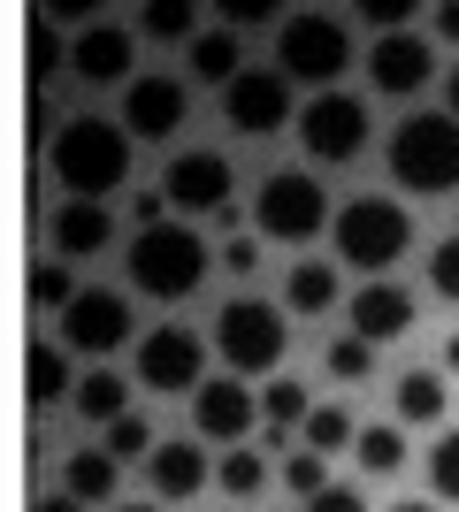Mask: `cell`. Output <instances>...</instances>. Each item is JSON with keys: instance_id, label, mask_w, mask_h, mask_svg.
<instances>
[{"instance_id": "cell-1", "label": "cell", "mask_w": 459, "mask_h": 512, "mask_svg": "<svg viewBox=\"0 0 459 512\" xmlns=\"http://www.w3.org/2000/svg\"><path fill=\"white\" fill-rule=\"evenodd\" d=\"M46 161H54V184L69 199H108V192L131 184V130L108 123V115H69L54 130Z\"/></svg>"}, {"instance_id": "cell-2", "label": "cell", "mask_w": 459, "mask_h": 512, "mask_svg": "<svg viewBox=\"0 0 459 512\" xmlns=\"http://www.w3.org/2000/svg\"><path fill=\"white\" fill-rule=\"evenodd\" d=\"M123 268H131V283L146 291V299L176 306V299H192L199 283H207V237H199L192 222L138 230V237H131V253H123Z\"/></svg>"}, {"instance_id": "cell-3", "label": "cell", "mask_w": 459, "mask_h": 512, "mask_svg": "<svg viewBox=\"0 0 459 512\" xmlns=\"http://www.w3.org/2000/svg\"><path fill=\"white\" fill-rule=\"evenodd\" d=\"M391 176L406 184L414 199H437L459 192V115H406L391 130Z\"/></svg>"}, {"instance_id": "cell-4", "label": "cell", "mask_w": 459, "mask_h": 512, "mask_svg": "<svg viewBox=\"0 0 459 512\" xmlns=\"http://www.w3.org/2000/svg\"><path fill=\"white\" fill-rule=\"evenodd\" d=\"M337 253L352 260V268H398L406 260V245H414V214L398 207V199H383V192H360V199H345L337 207Z\"/></svg>"}, {"instance_id": "cell-5", "label": "cell", "mask_w": 459, "mask_h": 512, "mask_svg": "<svg viewBox=\"0 0 459 512\" xmlns=\"http://www.w3.org/2000/svg\"><path fill=\"white\" fill-rule=\"evenodd\" d=\"M352 62V31L345 16H329V8H291L276 23V69L299 77V85H337Z\"/></svg>"}, {"instance_id": "cell-6", "label": "cell", "mask_w": 459, "mask_h": 512, "mask_svg": "<svg viewBox=\"0 0 459 512\" xmlns=\"http://www.w3.org/2000/svg\"><path fill=\"white\" fill-rule=\"evenodd\" d=\"M215 352L230 360V375H276L291 352V321L284 306H268V299H230L215 314Z\"/></svg>"}, {"instance_id": "cell-7", "label": "cell", "mask_w": 459, "mask_h": 512, "mask_svg": "<svg viewBox=\"0 0 459 512\" xmlns=\"http://www.w3.org/2000/svg\"><path fill=\"white\" fill-rule=\"evenodd\" d=\"M253 222H261L268 245H299V237H314L322 222H337V207H329V192L306 169H276L261 184V199H253Z\"/></svg>"}, {"instance_id": "cell-8", "label": "cell", "mask_w": 459, "mask_h": 512, "mask_svg": "<svg viewBox=\"0 0 459 512\" xmlns=\"http://www.w3.org/2000/svg\"><path fill=\"white\" fill-rule=\"evenodd\" d=\"M299 146L322 161V169H345L352 153L368 146V107L352 100V92H314L299 107Z\"/></svg>"}, {"instance_id": "cell-9", "label": "cell", "mask_w": 459, "mask_h": 512, "mask_svg": "<svg viewBox=\"0 0 459 512\" xmlns=\"http://www.w3.org/2000/svg\"><path fill=\"white\" fill-rule=\"evenodd\" d=\"M138 383L161 390V398H176V390H192V398H199V383H207V337L161 321L153 337H138Z\"/></svg>"}, {"instance_id": "cell-10", "label": "cell", "mask_w": 459, "mask_h": 512, "mask_svg": "<svg viewBox=\"0 0 459 512\" xmlns=\"http://www.w3.org/2000/svg\"><path fill=\"white\" fill-rule=\"evenodd\" d=\"M69 69H77V85H92V92H108V85L131 92L138 85V31H131V23H115V16L92 23V31H77Z\"/></svg>"}, {"instance_id": "cell-11", "label": "cell", "mask_w": 459, "mask_h": 512, "mask_svg": "<svg viewBox=\"0 0 459 512\" xmlns=\"http://www.w3.org/2000/svg\"><path fill=\"white\" fill-rule=\"evenodd\" d=\"M222 115H230L238 138H276L291 123V77L284 69H245L238 85L222 92Z\"/></svg>"}, {"instance_id": "cell-12", "label": "cell", "mask_w": 459, "mask_h": 512, "mask_svg": "<svg viewBox=\"0 0 459 512\" xmlns=\"http://www.w3.org/2000/svg\"><path fill=\"white\" fill-rule=\"evenodd\" d=\"M230 184H238V176H230V153H176L169 161V184H161V192H169V207L176 214H222L230 207Z\"/></svg>"}, {"instance_id": "cell-13", "label": "cell", "mask_w": 459, "mask_h": 512, "mask_svg": "<svg viewBox=\"0 0 459 512\" xmlns=\"http://www.w3.org/2000/svg\"><path fill=\"white\" fill-rule=\"evenodd\" d=\"M62 344L108 360L115 344H131V299H115V291H77V306L62 314Z\"/></svg>"}, {"instance_id": "cell-14", "label": "cell", "mask_w": 459, "mask_h": 512, "mask_svg": "<svg viewBox=\"0 0 459 512\" xmlns=\"http://www.w3.org/2000/svg\"><path fill=\"white\" fill-rule=\"evenodd\" d=\"M429 77H437V54H429V39H421V31H398V39H375V46H368V85H375V92L414 100Z\"/></svg>"}, {"instance_id": "cell-15", "label": "cell", "mask_w": 459, "mask_h": 512, "mask_svg": "<svg viewBox=\"0 0 459 512\" xmlns=\"http://www.w3.org/2000/svg\"><path fill=\"white\" fill-rule=\"evenodd\" d=\"M184 115H192V100H184V85H176V77H138V85L123 92V130H131V138H146V146L176 138V130H184Z\"/></svg>"}, {"instance_id": "cell-16", "label": "cell", "mask_w": 459, "mask_h": 512, "mask_svg": "<svg viewBox=\"0 0 459 512\" xmlns=\"http://www.w3.org/2000/svg\"><path fill=\"white\" fill-rule=\"evenodd\" d=\"M192 413H199V436H215V444L238 451V436L261 421V398L245 390V375H207L199 398H192Z\"/></svg>"}, {"instance_id": "cell-17", "label": "cell", "mask_w": 459, "mask_h": 512, "mask_svg": "<svg viewBox=\"0 0 459 512\" xmlns=\"http://www.w3.org/2000/svg\"><path fill=\"white\" fill-rule=\"evenodd\" d=\"M352 337H368V344H398V337H414V291H398V283H360L352 291Z\"/></svg>"}, {"instance_id": "cell-18", "label": "cell", "mask_w": 459, "mask_h": 512, "mask_svg": "<svg viewBox=\"0 0 459 512\" xmlns=\"http://www.w3.org/2000/svg\"><path fill=\"white\" fill-rule=\"evenodd\" d=\"M108 237H115V214L100 207V199H62V207H54V253L62 260L108 253Z\"/></svg>"}, {"instance_id": "cell-19", "label": "cell", "mask_w": 459, "mask_h": 512, "mask_svg": "<svg viewBox=\"0 0 459 512\" xmlns=\"http://www.w3.org/2000/svg\"><path fill=\"white\" fill-rule=\"evenodd\" d=\"M153 467V497H169V505H184V497H199L207 482H215V467H207V451L192 444V436H176V444H161L146 459Z\"/></svg>"}, {"instance_id": "cell-20", "label": "cell", "mask_w": 459, "mask_h": 512, "mask_svg": "<svg viewBox=\"0 0 459 512\" xmlns=\"http://www.w3.org/2000/svg\"><path fill=\"white\" fill-rule=\"evenodd\" d=\"M23 398H31V406H62V398H77V375H69V352L62 344H31V352H23Z\"/></svg>"}, {"instance_id": "cell-21", "label": "cell", "mask_w": 459, "mask_h": 512, "mask_svg": "<svg viewBox=\"0 0 459 512\" xmlns=\"http://www.w3.org/2000/svg\"><path fill=\"white\" fill-rule=\"evenodd\" d=\"M77 421H100V428H115L123 413H131V390H123V375L115 367H92V375H77Z\"/></svg>"}, {"instance_id": "cell-22", "label": "cell", "mask_w": 459, "mask_h": 512, "mask_svg": "<svg viewBox=\"0 0 459 512\" xmlns=\"http://www.w3.org/2000/svg\"><path fill=\"white\" fill-rule=\"evenodd\" d=\"M391 398H398V421L406 428H437L444 421V375L437 367H406Z\"/></svg>"}, {"instance_id": "cell-23", "label": "cell", "mask_w": 459, "mask_h": 512, "mask_svg": "<svg viewBox=\"0 0 459 512\" xmlns=\"http://www.w3.org/2000/svg\"><path fill=\"white\" fill-rule=\"evenodd\" d=\"M192 77H199V85H215V92L238 85V77H245L238 31H199V39H192Z\"/></svg>"}, {"instance_id": "cell-24", "label": "cell", "mask_w": 459, "mask_h": 512, "mask_svg": "<svg viewBox=\"0 0 459 512\" xmlns=\"http://www.w3.org/2000/svg\"><path fill=\"white\" fill-rule=\"evenodd\" d=\"M284 306L291 314H329V306H337V268H329V260H299L291 283H284Z\"/></svg>"}, {"instance_id": "cell-25", "label": "cell", "mask_w": 459, "mask_h": 512, "mask_svg": "<svg viewBox=\"0 0 459 512\" xmlns=\"http://www.w3.org/2000/svg\"><path fill=\"white\" fill-rule=\"evenodd\" d=\"M69 497H77V505H108L115 497V459L108 451H69Z\"/></svg>"}, {"instance_id": "cell-26", "label": "cell", "mask_w": 459, "mask_h": 512, "mask_svg": "<svg viewBox=\"0 0 459 512\" xmlns=\"http://www.w3.org/2000/svg\"><path fill=\"white\" fill-rule=\"evenodd\" d=\"M192 23H199L192 0H146V8H138V31H146V39H199Z\"/></svg>"}, {"instance_id": "cell-27", "label": "cell", "mask_w": 459, "mask_h": 512, "mask_svg": "<svg viewBox=\"0 0 459 512\" xmlns=\"http://www.w3.org/2000/svg\"><path fill=\"white\" fill-rule=\"evenodd\" d=\"M31 306H39V314H69V306H77V276H69V260L31 268Z\"/></svg>"}, {"instance_id": "cell-28", "label": "cell", "mask_w": 459, "mask_h": 512, "mask_svg": "<svg viewBox=\"0 0 459 512\" xmlns=\"http://www.w3.org/2000/svg\"><path fill=\"white\" fill-rule=\"evenodd\" d=\"M345 444H360V436H352V413H345V406H314V413H306V451L337 459Z\"/></svg>"}, {"instance_id": "cell-29", "label": "cell", "mask_w": 459, "mask_h": 512, "mask_svg": "<svg viewBox=\"0 0 459 512\" xmlns=\"http://www.w3.org/2000/svg\"><path fill=\"white\" fill-rule=\"evenodd\" d=\"M261 413H268V428H306V390L291 383V375H268V390H261Z\"/></svg>"}, {"instance_id": "cell-30", "label": "cell", "mask_w": 459, "mask_h": 512, "mask_svg": "<svg viewBox=\"0 0 459 512\" xmlns=\"http://www.w3.org/2000/svg\"><path fill=\"white\" fill-rule=\"evenodd\" d=\"M352 451H360V467H368V474H398V467H406V428H360V444H352Z\"/></svg>"}, {"instance_id": "cell-31", "label": "cell", "mask_w": 459, "mask_h": 512, "mask_svg": "<svg viewBox=\"0 0 459 512\" xmlns=\"http://www.w3.org/2000/svg\"><path fill=\"white\" fill-rule=\"evenodd\" d=\"M215 482L230 497H261L268 490V451H230V459L215 467Z\"/></svg>"}, {"instance_id": "cell-32", "label": "cell", "mask_w": 459, "mask_h": 512, "mask_svg": "<svg viewBox=\"0 0 459 512\" xmlns=\"http://www.w3.org/2000/svg\"><path fill=\"white\" fill-rule=\"evenodd\" d=\"M100 451H108L115 467H123V459H153L161 444H153V421H146V413H123V421L108 428V444H100Z\"/></svg>"}, {"instance_id": "cell-33", "label": "cell", "mask_w": 459, "mask_h": 512, "mask_svg": "<svg viewBox=\"0 0 459 512\" xmlns=\"http://www.w3.org/2000/svg\"><path fill=\"white\" fill-rule=\"evenodd\" d=\"M284 490L314 505V497L329 490V459H322V451H291V459H284Z\"/></svg>"}, {"instance_id": "cell-34", "label": "cell", "mask_w": 459, "mask_h": 512, "mask_svg": "<svg viewBox=\"0 0 459 512\" xmlns=\"http://www.w3.org/2000/svg\"><path fill=\"white\" fill-rule=\"evenodd\" d=\"M429 490H437L444 505H459V428H444L437 451H429Z\"/></svg>"}, {"instance_id": "cell-35", "label": "cell", "mask_w": 459, "mask_h": 512, "mask_svg": "<svg viewBox=\"0 0 459 512\" xmlns=\"http://www.w3.org/2000/svg\"><path fill=\"white\" fill-rule=\"evenodd\" d=\"M329 375H337V383H368L375 375V344L368 337H337L329 344Z\"/></svg>"}, {"instance_id": "cell-36", "label": "cell", "mask_w": 459, "mask_h": 512, "mask_svg": "<svg viewBox=\"0 0 459 512\" xmlns=\"http://www.w3.org/2000/svg\"><path fill=\"white\" fill-rule=\"evenodd\" d=\"M352 16L368 23V31H383V39H398V31H406V23H414V0H360V8H352Z\"/></svg>"}, {"instance_id": "cell-37", "label": "cell", "mask_w": 459, "mask_h": 512, "mask_svg": "<svg viewBox=\"0 0 459 512\" xmlns=\"http://www.w3.org/2000/svg\"><path fill=\"white\" fill-rule=\"evenodd\" d=\"M429 283H437V299H452V306H459V230L444 237L437 253H429Z\"/></svg>"}, {"instance_id": "cell-38", "label": "cell", "mask_w": 459, "mask_h": 512, "mask_svg": "<svg viewBox=\"0 0 459 512\" xmlns=\"http://www.w3.org/2000/svg\"><path fill=\"white\" fill-rule=\"evenodd\" d=\"M238 23H284V8H261V0H222V31H238Z\"/></svg>"}, {"instance_id": "cell-39", "label": "cell", "mask_w": 459, "mask_h": 512, "mask_svg": "<svg viewBox=\"0 0 459 512\" xmlns=\"http://www.w3.org/2000/svg\"><path fill=\"white\" fill-rule=\"evenodd\" d=\"M306 512H368V497H360V490H345V482H329V490L314 497Z\"/></svg>"}, {"instance_id": "cell-40", "label": "cell", "mask_w": 459, "mask_h": 512, "mask_svg": "<svg viewBox=\"0 0 459 512\" xmlns=\"http://www.w3.org/2000/svg\"><path fill=\"white\" fill-rule=\"evenodd\" d=\"M222 260H230V268H238V276H245V268L261 260V245H253V237H230V245H222Z\"/></svg>"}, {"instance_id": "cell-41", "label": "cell", "mask_w": 459, "mask_h": 512, "mask_svg": "<svg viewBox=\"0 0 459 512\" xmlns=\"http://www.w3.org/2000/svg\"><path fill=\"white\" fill-rule=\"evenodd\" d=\"M54 62H62V46L46 39V16H39V39H31V69H54Z\"/></svg>"}, {"instance_id": "cell-42", "label": "cell", "mask_w": 459, "mask_h": 512, "mask_svg": "<svg viewBox=\"0 0 459 512\" xmlns=\"http://www.w3.org/2000/svg\"><path fill=\"white\" fill-rule=\"evenodd\" d=\"M429 23H437V39L459 46V0H444V8H429Z\"/></svg>"}, {"instance_id": "cell-43", "label": "cell", "mask_w": 459, "mask_h": 512, "mask_svg": "<svg viewBox=\"0 0 459 512\" xmlns=\"http://www.w3.org/2000/svg\"><path fill=\"white\" fill-rule=\"evenodd\" d=\"M39 512H85V505H77V497L62 490V497H39Z\"/></svg>"}, {"instance_id": "cell-44", "label": "cell", "mask_w": 459, "mask_h": 512, "mask_svg": "<svg viewBox=\"0 0 459 512\" xmlns=\"http://www.w3.org/2000/svg\"><path fill=\"white\" fill-rule=\"evenodd\" d=\"M444 375H459V337H452V344H444Z\"/></svg>"}, {"instance_id": "cell-45", "label": "cell", "mask_w": 459, "mask_h": 512, "mask_svg": "<svg viewBox=\"0 0 459 512\" xmlns=\"http://www.w3.org/2000/svg\"><path fill=\"white\" fill-rule=\"evenodd\" d=\"M115 512H161V505H146V497H131V505H115Z\"/></svg>"}, {"instance_id": "cell-46", "label": "cell", "mask_w": 459, "mask_h": 512, "mask_svg": "<svg viewBox=\"0 0 459 512\" xmlns=\"http://www.w3.org/2000/svg\"><path fill=\"white\" fill-rule=\"evenodd\" d=\"M391 512H437V505H414V497H406V505H391Z\"/></svg>"}, {"instance_id": "cell-47", "label": "cell", "mask_w": 459, "mask_h": 512, "mask_svg": "<svg viewBox=\"0 0 459 512\" xmlns=\"http://www.w3.org/2000/svg\"><path fill=\"white\" fill-rule=\"evenodd\" d=\"M452 115H459V69H452Z\"/></svg>"}]
</instances>
